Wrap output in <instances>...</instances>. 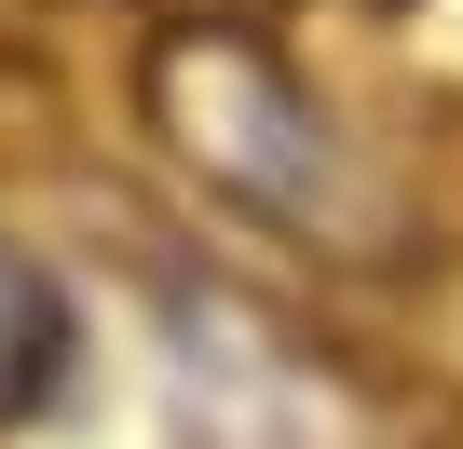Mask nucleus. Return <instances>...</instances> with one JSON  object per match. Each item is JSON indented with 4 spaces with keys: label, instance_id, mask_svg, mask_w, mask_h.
Segmentation results:
<instances>
[{
    "label": "nucleus",
    "instance_id": "f257e3e1",
    "mask_svg": "<svg viewBox=\"0 0 463 449\" xmlns=\"http://www.w3.org/2000/svg\"><path fill=\"white\" fill-rule=\"evenodd\" d=\"M55 381H69V286L0 246V435H14Z\"/></svg>",
    "mask_w": 463,
    "mask_h": 449
}]
</instances>
